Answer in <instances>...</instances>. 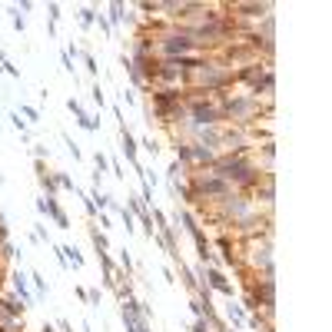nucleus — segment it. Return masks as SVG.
Listing matches in <instances>:
<instances>
[{
	"mask_svg": "<svg viewBox=\"0 0 332 332\" xmlns=\"http://www.w3.org/2000/svg\"><path fill=\"white\" fill-rule=\"evenodd\" d=\"M67 110L77 117V127L80 130H87V133H96V130H100V120L90 117V113L83 110V103H80V100H73V96H70V100H67Z\"/></svg>",
	"mask_w": 332,
	"mask_h": 332,
	"instance_id": "obj_1",
	"label": "nucleus"
},
{
	"mask_svg": "<svg viewBox=\"0 0 332 332\" xmlns=\"http://www.w3.org/2000/svg\"><path fill=\"white\" fill-rule=\"evenodd\" d=\"M10 289H14V296L24 302L27 309L37 306V296H33V293H30V286H27V272H10Z\"/></svg>",
	"mask_w": 332,
	"mask_h": 332,
	"instance_id": "obj_2",
	"label": "nucleus"
},
{
	"mask_svg": "<svg viewBox=\"0 0 332 332\" xmlns=\"http://www.w3.org/2000/svg\"><path fill=\"white\" fill-rule=\"evenodd\" d=\"M120 153H123L133 166H140V159H136L140 156V143H136V136L130 133L127 127H120Z\"/></svg>",
	"mask_w": 332,
	"mask_h": 332,
	"instance_id": "obj_3",
	"label": "nucleus"
},
{
	"mask_svg": "<svg viewBox=\"0 0 332 332\" xmlns=\"http://www.w3.org/2000/svg\"><path fill=\"white\" fill-rule=\"evenodd\" d=\"M33 166H37V183H40V190H43V196H57V180H53V173H47V163H37L33 159Z\"/></svg>",
	"mask_w": 332,
	"mask_h": 332,
	"instance_id": "obj_4",
	"label": "nucleus"
},
{
	"mask_svg": "<svg viewBox=\"0 0 332 332\" xmlns=\"http://www.w3.org/2000/svg\"><path fill=\"white\" fill-rule=\"evenodd\" d=\"M226 325H230V329H243L246 325V309L239 306V302H233V299H230V306H226Z\"/></svg>",
	"mask_w": 332,
	"mask_h": 332,
	"instance_id": "obj_5",
	"label": "nucleus"
},
{
	"mask_svg": "<svg viewBox=\"0 0 332 332\" xmlns=\"http://www.w3.org/2000/svg\"><path fill=\"white\" fill-rule=\"evenodd\" d=\"M47 206H50V219H53L60 230H70V216L64 213V206L57 203V196H47Z\"/></svg>",
	"mask_w": 332,
	"mask_h": 332,
	"instance_id": "obj_6",
	"label": "nucleus"
},
{
	"mask_svg": "<svg viewBox=\"0 0 332 332\" xmlns=\"http://www.w3.org/2000/svg\"><path fill=\"white\" fill-rule=\"evenodd\" d=\"M176 269H180V279H183V286H186V293L196 296V293H199V283H196V276H193V266H186V262H176Z\"/></svg>",
	"mask_w": 332,
	"mask_h": 332,
	"instance_id": "obj_7",
	"label": "nucleus"
},
{
	"mask_svg": "<svg viewBox=\"0 0 332 332\" xmlns=\"http://www.w3.org/2000/svg\"><path fill=\"white\" fill-rule=\"evenodd\" d=\"M90 243H93L96 256H100V253H110V236H106L103 230H96V226H90Z\"/></svg>",
	"mask_w": 332,
	"mask_h": 332,
	"instance_id": "obj_8",
	"label": "nucleus"
},
{
	"mask_svg": "<svg viewBox=\"0 0 332 332\" xmlns=\"http://www.w3.org/2000/svg\"><path fill=\"white\" fill-rule=\"evenodd\" d=\"M60 253H64V259H67L70 269H83V256H80L77 246H60Z\"/></svg>",
	"mask_w": 332,
	"mask_h": 332,
	"instance_id": "obj_9",
	"label": "nucleus"
},
{
	"mask_svg": "<svg viewBox=\"0 0 332 332\" xmlns=\"http://www.w3.org/2000/svg\"><path fill=\"white\" fill-rule=\"evenodd\" d=\"M27 279H33V296H37V299H43V296L50 293V286H47V279H43V272H37V269H33Z\"/></svg>",
	"mask_w": 332,
	"mask_h": 332,
	"instance_id": "obj_10",
	"label": "nucleus"
},
{
	"mask_svg": "<svg viewBox=\"0 0 332 332\" xmlns=\"http://www.w3.org/2000/svg\"><path fill=\"white\" fill-rule=\"evenodd\" d=\"M123 17H127V4H123V0H113V4H110V17H106V20H110V27L123 24Z\"/></svg>",
	"mask_w": 332,
	"mask_h": 332,
	"instance_id": "obj_11",
	"label": "nucleus"
},
{
	"mask_svg": "<svg viewBox=\"0 0 332 332\" xmlns=\"http://www.w3.org/2000/svg\"><path fill=\"white\" fill-rule=\"evenodd\" d=\"M80 57H83V67H87V73L96 80V77H100V67H96V57H93V50L80 47Z\"/></svg>",
	"mask_w": 332,
	"mask_h": 332,
	"instance_id": "obj_12",
	"label": "nucleus"
},
{
	"mask_svg": "<svg viewBox=\"0 0 332 332\" xmlns=\"http://www.w3.org/2000/svg\"><path fill=\"white\" fill-rule=\"evenodd\" d=\"M110 209H117V213H120V219H123V230H127V236H130V233L136 230V219H133V213H130L127 206H117V203H113Z\"/></svg>",
	"mask_w": 332,
	"mask_h": 332,
	"instance_id": "obj_13",
	"label": "nucleus"
},
{
	"mask_svg": "<svg viewBox=\"0 0 332 332\" xmlns=\"http://www.w3.org/2000/svg\"><path fill=\"white\" fill-rule=\"evenodd\" d=\"M0 70L7 73V77H14V80H20V67H14V64H10V57H7V50H0Z\"/></svg>",
	"mask_w": 332,
	"mask_h": 332,
	"instance_id": "obj_14",
	"label": "nucleus"
},
{
	"mask_svg": "<svg viewBox=\"0 0 332 332\" xmlns=\"http://www.w3.org/2000/svg\"><path fill=\"white\" fill-rule=\"evenodd\" d=\"M53 180H57V190H70V193H77V183H73L67 173H53Z\"/></svg>",
	"mask_w": 332,
	"mask_h": 332,
	"instance_id": "obj_15",
	"label": "nucleus"
},
{
	"mask_svg": "<svg viewBox=\"0 0 332 332\" xmlns=\"http://www.w3.org/2000/svg\"><path fill=\"white\" fill-rule=\"evenodd\" d=\"M120 269H123V272H127V276H133L136 272V266H133V256L127 253V249H123V253H120V262H117Z\"/></svg>",
	"mask_w": 332,
	"mask_h": 332,
	"instance_id": "obj_16",
	"label": "nucleus"
},
{
	"mask_svg": "<svg viewBox=\"0 0 332 332\" xmlns=\"http://www.w3.org/2000/svg\"><path fill=\"white\" fill-rule=\"evenodd\" d=\"M77 17H80V24H83V27H93L96 10H93V7H80V10H77Z\"/></svg>",
	"mask_w": 332,
	"mask_h": 332,
	"instance_id": "obj_17",
	"label": "nucleus"
},
{
	"mask_svg": "<svg viewBox=\"0 0 332 332\" xmlns=\"http://www.w3.org/2000/svg\"><path fill=\"white\" fill-rule=\"evenodd\" d=\"M17 113H24L27 123H40V110H37V106H30V103H20V110H17Z\"/></svg>",
	"mask_w": 332,
	"mask_h": 332,
	"instance_id": "obj_18",
	"label": "nucleus"
},
{
	"mask_svg": "<svg viewBox=\"0 0 332 332\" xmlns=\"http://www.w3.org/2000/svg\"><path fill=\"white\" fill-rule=\"evenodd\" d=\"M96 27H100V33L103 37H113V27H110V20H106V14H96V20H93Z\"/></svg>",
	"mask_w": 332,
	"mask_h": 332,
	"instance_id": "obj_19",
	"label": "nucleus"
},
{
	"mask_svg": "<svg viewBox=\"0 0 332 332\" xmlns=\"http://www.w3.org/2000/svg\"><path fill=\"white\" fill-rule=\"evenodd\" d=\"M10 20H14V30H17V33H24V30H27V17L17 14V7H10Z\"/></svg>",
	"mask_w": 332,
	"mask_h": 332,
	"instance_id": "obj_20",
	"label": "nucleus"
},
{
	"mask_svg": "<svg viewBox=\"0 0 332 332\" xmlns=\"http://www.w3.org/2000/svg\"><path fill=\"white\" fill-rule=\"evenodd\" d=\"M64 143H67V150H70V156H73V159H83V150H80L77 143H73V136H70V133H64Z\"/></svg>",
	"mask_w": 332,
	"mask_h": 332,
	"instance_id": "obj_21",
	"label": "nucleus"
},
{
	"mask_svg": "<svg viewBox=\"0 0 332 332\" xmlns=\"http://www.w3.org/2000/svg\"><path fill=\"white\" fill-rule=\"evenodd\" d=\"M30 146H33V159H37V163H43V159H47V143H30Z\"/></svg>",
	"mask_w": 332,
	"mask_h": 332,
	"instance_id": "obj_22",
	"label": "nucleus"
},
{
	"mask_svg": "<svg viewBox=\"0 0 332 332\" xmlns=\"http://www.w3.org/2000/svg\"><path fill=\"white\" fill-rule=\"evenodd\" d=\"M90 96H93V103H96V106H100V110H103V106H106V96H103L100 83H93V90H90Z\"/></svg>",
	"mask_w": 332,
	"mask_h": 332,
	"instance_id": "obj_23",
	"label": "nucleus"
},
{
	"mask_svg": "<svg viewBox=\"0 0 332 332\" xmlns=\"http://www.w3.org/2000/svg\"><path fill=\"white\" fill-rule=\"evenodd\" d=\"M10 123H14V130H17L20 136L27 133V120H20V113H10Z\"/></svg>",
	"mask_w": 332,
	"mask_h": 332,
	"instance_id": "obj_24",
	"label": "nucleus"
},
{
	"mask_svg": "<svg viewBox=\"0 0 332 332\" xmlns=\"http://www.w3.org/2000/svg\"><path fill=\"white\" fill-rule=\"evenodd\" d=\"M110 173H113V176H117V180H123V176H127V173H123V163H120V159H117V156H113V159H110Z\"/></svg>",
	"mask_w": 332,
	"mask_h": 332,
	"instance_id": "obj_25",
	"label": "nucleus"
},
{
	"mask_svg": "<svg viewBox=\"0 0 332 332\" xmlns=\"http://www.w3.org/2000/svg\"><path fill=\"white\" fill-rule=\"evenodd\" d=\"M193 332H213V329H209V322H206L203 316H196L193 319Z\"/></svg>",
	"mask_w": 332,
	"mask_h": 332,
	"instance_id": "obj_26",
	"label": "nucleus"
},
{
	"mask_svg": "<svg viewBox=\"0 0 332 332\" xmlns=\"http://www.w3.org/2000/svg\"><path fill=\"white\" fill-rule=\"evenodd\" d=\"M47 14H50V24L57 27V20H60V4H47Z\"/></svg>",
	"mask_w": 332,
	"mask_h": 332,
	"instance_id": "obj_27",
	"label": "nucleus"
},
{
	"mask_svg": "<svg viewBox=\"0 0 332 332\" xmlns=\"http://www.w3.org/2000/svg\"><path fill=\"white\" fill-rule=\"evenodd\" d=\"M33 206H37V213H40V216H50V206H47V196H37V203H33Z\"/></svg>",
	"mask_w": 332,
	"mask_h": 332,
	"instance_id": "obj_28",
	"label": "nucleus"
},
{
	"mask_svg": "<svg viewBox=\"0 0 332 332\" xmlns=\"http://www.w3.org/2000/svg\"><path fill=\"white\" fill-rule=\"evenodd\" d=\"M140 146H143V150H146V153H153V156H156V153H159V143H153L150 136H146V140H143Z\"/></svg>",
	"mask_w": 332,
	"mask_h": 332,
	"instance_id": "obj_29",
	"label": "nucleus"
},
{
	"mask_svg": "<svg viewBox=\"0 0 332 332\" xmlns=\"http://www.w3.org/2000/svg\"><path fill=\"white\" fill-rule=\"evenodd\" d=\"M96 223H100V230H113V223H110V213H96Z\"/></svg>",
	"mask_w": 332,
	"mask_h": 332,
	"instance_id": "obj_30",
	"label": "nucleus"
},
{
	"mask_svg": "<svg viewBox=\"0 0 332 332\" xmlns=\"http://www.w3.org/2000/svg\"><path fill=\"white\" fill-rule=\"evenodd\" d=\"M100 299H103L100 289H87V302H90V306H100Z\"/></svg>",
	"mask_w": 332,
	"mask_h": 332,
	"instance_id": "obj_31",
	"label": "nucleus"
},
{
	"mask_svg": "<svg viewBox=\"0 0 332 332\" xmlns=\"http://www.w3.org/2000/svg\"><path fill=\"white\" fill-rule=\"evenodd\" d=\"M60 64H64V70H67V73H73V60L67 57V50H60Z\"/></svg>",
	"mask_w": 332,
	"mask_h": 332,
	"instance_id": "obj_32",
	"label": "nucleus"
},
{
	"mask_svg": "<svg viewBox=\"0 0 332 332\" xmlns=\"http://www.w3.org/2000/svg\"><path fill=\"white\" fill-rule=\"evenodd\" d=\"M163 279H166V283H170V286H173V283H176V272H173V269H170V266H166V269H163Z\"/></svg>",
	"mask_w": 332,
	"mask_h": 332,
	"instance_id": "obj_33",
	"label": "nucleus"
},
{
	"mask_svg": "<svg viewBox=\"0 0 332 332\" xmlns=\"http://www.w3.org/2000/svg\"><path fill=\"white\" fill-rule=\"evenodd\" d=\"M80 329H83V332H93V322H90V319H83V322H80Z\"/></svg>",
	"mask_w": 332,
	"mask_h": 332,
	"instance_id": "obj_34",
	"label": "nucleus"
},
{
	"mask_svg": "<svg viewBox=\"0 0 332 332\" xmlns=\"http://www.w3.org/2000/svg\"><path fill=\"white\" fill-rule=\"evenodd\" d=\"M256 332H276V325H259Z\"/></svg>",
	"mask_w": 332,
	"mask_h": 332,
	"instance_id": "obj_35",
	"label": "nucleus"
},
{
	"mask_svg": "<svg viewBox=\"0 0 332 332\" xmlns=\"http://www.w3.org/2000/svg\"><path fill=\"white\" fill-rule=\"evenodd\" d=\"M40 332H57V325H50V322H43V329Z\"/></svg>",
	"mask_w": 332,
	"mask_h": 332,
	"instance_id": "obj_36",
	"label": "nucleus"
},
{
	"mask_svg": "<svg viewBox=\"0 0 332 332\" xmlns=\"http://www.w3.org/2000/svg\"><path fill=\"white\" fill-rule=\"evenodd\" d=\"M219 332H239V329H230V325H223V329Z\"/></svg>",
	"mask_w": 332,
	"mask_h": 332,
	"instance_id": "obj_37",
	"label": "nucleus"
},
{
	"mask_svg": "<svg viewBox=\"0 0 332 332\" xmlns=\"http://www.w3.org/2000/svg\"><path fill=\"white\" fill-rule=\"evenodd\" d=\"M4 180H7V176H4V170H0V183H4Z\"/></svg>",
	"mask_w": 332,
	"mask_h": 332,
	"instance_id": "obj_38",
	"label": "nucleus"
},
{
	"mask_svg": "<svg viewBox=\"0 0 332 332\" xmlns=\"http://www.w3.org/2000/svg\"><path fill=\"white\" fill-rule=\"evenodd\" d=\"M0 113H4V110H0Z\"/></svg>",
	"mask_w": 332,
	"mask_h": 332,
	"instance_id": "obj_39",
	"label": "nucleus"
}]
</instances>
